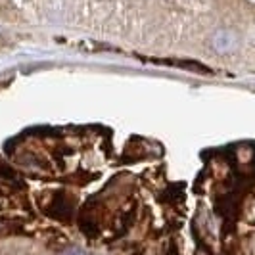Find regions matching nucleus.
Returning a JSON list of instances; mask_svg holds the SVG:
<instances>
[{"mask_svg":"<svg viewBox=\"0 0 255 255\" xmlns=\"http://www.w3.org/2000/svg\"><path fill=\"white\" fill-rule=\"evenodd\" d=\"M236 46H238V37H236L232 31L223 29V31H217V33H215V37H213V48L217 52L229 54V52L236 50Z\"/></svg>","mask_w":255,"mask_h":255,"instance_id":"f257e3e1","label":"nucleus"},{"mask_svg":"<svg viewBox=\"0 0 255 255\" xmlns=\"http://www.w3.org/2000/svg\"><path fill=\"white\" fill-rule=\"evenodd\" d=\"M60 255H96V254H90V252L83 250V248H67Z\"/></svg>","mask_w":255,"mask_h":255,"instance_id":"f03ea898","label":"nucleus"}]
</instances>
